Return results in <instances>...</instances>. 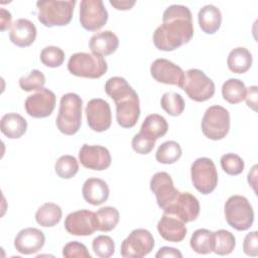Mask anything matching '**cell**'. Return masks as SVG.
Wrapping results in <instances>:
<instances>
[{"mask_svg": "<svg viewBox=\"0 0 258 258\" xmlns=\"http://www.w3.org/2000/svg\"><path fill=\"white\" fill-rule=\"evenodd\" d=\"M95 254L100 258H109L115 252V243L110 236L100 235L92 243Z\"/></svg>", "mask_w": 258, "mask_h": 258, "instance_id": "cell-39", "label": "cell"}, {"mask_svg": "<svg viewBox=\"0 0 258 258\" xmlns=\"http://www.w3.org/2000/svg\"><path fill=\"white\" fill-rule=\"evenodd\" d=\"M1 132L10 139L20 138L27 129V121L17 113H8L1 118Z\"/></svg>", "mask_w": 258, "mask_h": 258, "instance_id": "cell-25", "label": "cell"}, {"mask_svg": "<svg viewBox=\"0 0 258 258\" xmlns=\"http://www.w3.org/2000/svg\"><path fill=\"white\" fill-rule=\"evenodd\" d=\"M191 249L198 254H209L214 250V232L208 229L196 230L189 241Z\"/></svg>", "mask_w": 258, "mask_h": 258, "instance_id": "cell-29", "label": "cell"}, {"mask_svg": "<svg viewBox=\"0 0 258 258\" xmlns=\"http://www.w3.org/2000/svg\"><path fill=\"white\" fill-rule=\"evenodd\" d=\"M45 84L44 75L38 70H32L27 76L19 79V87L25 92L38 91L43 88Z\"/></svg>", "mask_w": 258, "mask_h": 258, "instance_id": "cell-38", "label": "cell"}, {"mask_svg": "<svg viewBox=\"0 0 258 258\" xmlns=\"http://www.w3.org/2000/svg\"><path fill=\"white\" fill-rule=\"evenodd\" d=\"M119 46L118 36L111 30L97 32L90 38L89 47L92 53L102 56L114 53Z\"/></svg>", "mask_w": 258, "mask_h": 258, "instance_id": "cell-23", "label": "cell"}, {"mask_svg": "<svg viewBox=\"0 0 258 258\" xmlns=\"http://www.w3.org/2000/svg\"><path fill=\"white\" fill-rule=\"evenodd\" d=\"M75 5L76 0L37 1L38 21L46 27L68 25L73 18Z\"/></svg>", "mask_w": 258, "mask_h": 258, "instance_id": "cell-4", "label": "cell"}, {"mask_svg": "<svg viewBox=\"0 0 258 258\" xmlns=\"http://www.w3.org/2000/svg\"><path fill=\"white\" fill-rule=\"evenodd\" d=\"M225 219L237 231L248 230L254 222V212L250 202L243 196H231L224 206Z\"/></svg>", "mask_w": 258, "mask_h": 258, "instance_id": "cell-6", "label": "cell"}, {"mask_svg": "<svg viewBox=\"0 0 258 258\" xmlns=\"http://www.w3.org/2000/svg\"><path fill=\"white\" fill-rule=\"evenodd\" d=\"M98 220V231L110 232L112 231L120 220V214L114 207H103L96 213Z\"/></svg>", "mask_w": 258, "mask_h": 258, "instance_id": "cell-33", "label": "cell"}, {"mask_svg": "<svg viewBox=\"0 0 258 258\" xmlns=\"http://www.w3.org/2000/svg\"><path fill=\"white\" fill-rule=\"evenodd\" d=\"M155 141L156 140L146 136L145 134H143L142 132L139 131L132 138L131 145L135 152H137L139 154H148L154 148Z\"/></svg>", "mask_w": 258, "mask_h": 258, "instance_id": "cell-40", "label": "cell"}, {"mask_svg": "<svg viewBox=\"0 0 258 258\" xmlns=\"http://www.w3.org/2000/svg\"><path fill=\"white\" fill-rule=\"evenodd\" d=\"M62 255L66 258H91L87 247L78 241H71L66 244Z\"/></svg>", "mask_w": 258, "mask_h": 258, "instance_id": "cell-41", "label": "cell"}, {"mask_svg": "<svg viewBox=\"0 0 258 258\" xmlns=\"http://www.w3.org/2000/svg\"><path fill=\"white\" fill-rule=\"evenodd\" d=\"M56 98L52 91L42 88L28 96L24 107L26 113L33 118H45L51 115L55 107Z\"/></svg>", "mask_w": 258, "mask_h": 258, "instance_id": "cell-15", "label": "cell"}, {"mask_svg": "<svg viewBox=\"0 0 258 258\" xmlns=\"http://www.w3.org/2000/svg\"><path fill=\"white\" fill-rule=\"evenodd\" d=\"M135 3V0H110V4L117 10H129Z\"/></svg>", "mask_w": 258, "mask_h": 258, "instance_id": "cell-46", "label": "cell"}, {"mask_svg": "<svg viewBox=\"0 0 258 258\" xmlns=\"http://www.w3.org/2000/svg\"><path fill=\"white\" fill-rule=\"evenodd\" d=\"M236 246L235 236L224 229L214 232V250L217 255H229Z\"/></svg>", "mask_w": 258, "mask_h": 258, "instance_id": "cell-32", "label": "cell"}, {"mask_svg": "<svg viewBox=\"0 0 258 258\" xmlns=\"http://www.w3.org/2000/svg\"><path fill=\"white\" fill-rule=\"evenodd\" d=\"M81 164L93 170H105L111 165L110 151L101 145L84 144L79 151Z\"/></svg>", "mask_w": 258, "mask_h": 258, "instance_id": "cell-17", "label": "cell"}, {"mask_svg": "<svg viewBox=\"0 0 258 258\" xmlns=\"http://www.w3.org/2000/svg\"><path fill=\"white\" fill-rule=\"evenodd\" d=\"M253 57L251 52L245 47H236L232 49L227 58L229 70L235 74H244L252 66Z\"/></svg>", "mask_w": 258, "mask_h": 258, "instance_id": "cell-26", "label": "cell"}, {"mask_svg": "<svg viewBox=\"0 0 258 258\" xmlns=\"http://www.w3.org/2000/svg\"><path fill=\"white\" fill-rule=\"evenodd\" d=\"M157 231L164 240L173 243L181 242L185 238L187 232L186 227L181 220L167 214H163L158 221Z\"/></svg>", "mask_w": 258, "mask_h": 258, "instance_id": "cell-20", "label": "cell"}, {"mask_svg": "<svg viewBox=\"0 0 258 258\" xmlns=\"http://www.w3.org/2000/svg\"><path fill=\"white\" fill-rule=\"evenodd\" d=\"M11 13L9 11H7L4 8L0 9V29L1 31H5L6 29H8L9 27H11L12 23H11Z\"/></svg>", "mask_w": 258, "mask_h": 258, "instance_id": "cell-45", "label": "cell"}, {"mask_svg": "<svg viewBox=\"0 0 258 258\" xmlns=\"http://www.w3.org/2000/svg\"><path fill=\"white\" fill-rule=\"evenodd\" d=\"M182 154L180 145L172 140L165 141L159 145L155 153V158L159 163L172 164L176 162Z\"/></svg>", "mask_w": 258, "mask_h": 258, "instance_id": "cell-31", "label": "cell"}, {"mask_svg": "<svg viewBox=\"0 0 258 258\" xmlns=\"http://www.w3.org/2000/svg\"><path fill=\"white\" fill-rule=\"evenodd\" d=\"M150 189L155 195L157 205L163 209L177 195L178 189L174 187L171 176L164 171L156 172L150 179Z\"/></svg>", "mask_w": 258, "mask_h": 258, "instance_id": "cell-18", "label": "cell"}, {"mask_svg": "<svg viewBox=\"0 0 258 258\" xmlns=\"http://www.w3.org/2000/svg\"><path fill=\"white\" fill-rule=\"evenodd\" d=\"M243 251L246 255L256 257L258 255V233L253 231L248 233L243 242Z\"/></svg>", "mask_w": 258, "mask_h": 258, "instance_id": "cell-42", "label": "cell"}, {"mask_svg": "<svg viewBox=\"0 0 258 258\" xmlns=\"http://www.w3.org/2000/svg\"><path fill=\"white\" fill-rule=\"evenodd\" d=\"M37 30L33 22L25 18H19L12 23L9 38L16 46L26 47L34 42Z\"/></svg>", "mask_w": 258, "mask_h": 258, "instance_id": "cell-21", "label": "cell"}, {"mask_svg": "<svg viewBox=\"0 0 258 258\" xmlns=\"http://www.w3.org/2000/svg\"><path fill=\"white\" fill-rule=\"evenodd\" d=\"M222 169L229 175H239L243 172L245 163L244 160L235 153H226L221 156Z\"/></svg>", "mask_w": 258, "mask_h": 258, "instance_id": "cell-37", "label": "cell"}, {"mask_svg": "<svg viewBox=\"0 0 258 258\" xmlns=\"http://www.w3.org/2000/svg\"><path fill=\"white\" fill-rule=\"evenodd\" d=\"M247 88L239 79H229L222 86V96L230 104H238L245 100Z\"/></svg>", "mask_w": 258, "mask_h": 258, "instance_id": "cell-30", "label": "cell"}, {"mask_svg": "<svg viewBox=\"0 0 258 258\" xmlns=\"http://www.w3.org/2000/svg\"><path fill=\"white\" fill-rule=\"evenodd\" d=\"M83 100L75 93H68L61 96L56 127L64 135L76 134L82 125Z\"/></svg>", "mask_w": 258, "mask_h": 258, "instance_id": "cell-3", "label": "cell"}, {"mask_svg": "<svg viewBox=\"0 0 258 258\" xmlns=\"http://www.w3.org/2000/svg\"><path fill=\"white\" fill-rule=\"evenodd\" d=\"M245 100L249 108H251L253 111L257 110V87L256 86H251L247 89Z\"/></svg>", "mask_w": 258, "mask_h": 258, "instance_id": "cell-43", "label": "cell"}, {"mask_svg": "<svg viewBox=\"0 0 258 258\" xmlns=\"http://www.w3.org/2000/svg\"><path fill=\"white\" fill-rule=\"evenodd\" d=\"M181 89L189 99L196 102H205L215 94L214 82L203 71L198 69L186 71Z\"/></svg>", "mask_w": 258, "mask_h": 258, "instance_id": "cell-8", "label": "cell"}, {"mask_svg": "<svg viewBox=\"0 0 258 258\" xmlns=\"http://www.w3.org/2000/svg\"><path fill=\"white\" fill-rule=\"evenodd\" d=\"M54 170L60 178L70 179L74 177L79 171L78 160L73 155H62L56 160L54 164Z\"/></svg>", "mask_w": 258, "mask_h": 258, "instance_id": "cell-34", "label": "cell"}, {"mask_svg": "<svg viewBox=\"0 0 258 258\" xmlns=\"http://www.w3.org/2000/svg\"><path fill=\"white\" fill-rule=\"evenodd\" d=\"M163 214L178 218L183 223L195 221L200 214L199 200L188 191H179L163 209Z\"/></svg>", "mask_w": 258, "mask_h": 258, "instance_id": "cell-11", "label": "cell"}, {"mask_svg": "<svg viewBox=\"0 0 258 258\" xmlns=\"http://www.w3.org/2000/svg\"><path fill=\"white\" fill-rule=\"evenodd\" d=\"M191 182L197 190L209 195L218 184V172L214 161L208 157L196 159L190 167Z\"/></svg>", "mask_w": 258, "mask_h": 258, "instance_id": "cell-9", "label": "cell"}, {"mask_svg": "<svg viewBox=\"0 0 258 258\" xmlns=\"http://www.w3.org/2000/svg\"><path fill=\"white\" fill-rule=\"evenodd\" d=\"M45 236L42 231L36 228H25L18 232L14 239V247L24 255L38 252L44 245Z\"/></svg>", "mask_w": 258, "mask_h": 258, "instance_id": "cell-19", "label": "cell"}, {"mask_svg": "<svg viewBox=\"0 0 258 258\" xmlns=\"http://www.w3.org/2000/svg\"><path fill=\"white\" fill-rule=\"evenodd\" d=\"M82 194L87 203L93 206H99L108 200L110 190L105 180L97 177H90L84 182Z\"/></svg>", "mask_w": 258, "mask_h": 258, "instance_id": "cell-22", "label": "cell"}, {"mask_svg": "<svg viewBox=\"0 0 258 258\" xmlns=\"http://www.w3.org/2000/svg\"><path fill=\"white\" fill-rule=\"evenodd\" d=\"M108 21V12L102 0H83L80 4L81 25L89 31H97Z\"/></svg>", "mask_w": 258, "mask_h": 258, "instance_id": "cell-12", "label": "cell"}, {"mask_svg": "<svg viewBox=\"0 0 258 258\" xmlns=\"http://www.w3.org/2000/svg\"><path fill=\"white\" fill-rule=\"evenodd\" d=\"M156 258H162V257H182V254L175 248L172 247H161L157 253L155 254Z\"/></svg>", "mask_w": 258, "mask_h": 258, "instance_id": "cell-44", "label": "cell"}, {"mask_svg": "<svg viewBox=\"0 0 258 258\" xmlns=\"http://www.w3.org/2000/svg\"><path fill=\"white\" fill-rule=\"evenodd\" d=\"M67 232L74 236H90L98 230V220L94 212L79 210L69 214L64 220Z\"/></svg>", "mask_w": 258, "mask_h": 258, "instance_id": "cell-14", "label": "cell"}, {"mask_svg": "<svg viewBox=\"0 0 258 258\" xmlns=\"http://www.w3.org/2000/svg\"><path fill=\"white\" fill-rule=\"evenodd\" d=\"M161 108L170 116H179L184 110V100L175 92H166L160 100Z\"/></svg>", "mask_w": 258, "mask_h": 258, "instance_id": "cell-35", "label": "cell"}, {"mask_svg": "<svg viewBox=\"0 0 258 258\" xmlns=\"http://www.w3.org/2000/svg\"><path fill=\"white\" fill-rule=\"evenodd\" d=\"M85 113L89 127L95 132H104L112 124V113L107 101L96 98L88 102Z\"/></svg>", "mask_w": 258, "mask_h": 258, "instance_id": "cell-13", "label": "cell"}, {"mask_svg": "<svg viewBox=\"0 0 258 258\" xmlns=\"http://www.w3.org/2000/svg\"><path fill=\"white\" fill-rule=\"evenodd\" d=\"M194 36L192 16L188 7L173 4L162 16V24L153 32V43L157 49L172 51L187 43Z\"/></svg>", "mask_w": 258, "mask_h": 258, "instance_id": "cell-1", "label": "cell"}, {"mask_svg": "<svg viewBox=\"0 0 258 258\" xmlns=\"http://www.w3.org/2000/svg\"><path fill=\"white\" fill-rule=\"evenodd\" d=\"M150 74L152 78L162 84L173 85L182 88L184 81V72L180 67L166 58L155 59L150 67Z\"/></svg>", "mask_w": 258, "mask_h": 258, "instance_id": "cell-16", "label": "cell"}, {"mask_svg": "<svg viewBox=\"0 0 258 258\" xmlns=\"http://www.w3.org/2000/svg\"><path fill=\"white\" fill-rule=\"evenodd\" d=\"M62 211L53 203H45L35 213V221L42 227H53L61 220Z\"/></svg>", "mask_w": 258, "mask_h": 258, "instance_id": "cell-28", "label": "cell"}, {"mask_svg": "<svg viewBox=\"0 0 258 258\" xmlns=\"http://www.w3.org/2000/svg\"><path fill=\"white\" fill-rule=\"evenodd\" d=\"M198 21L201 29L207 34H214L222 24V13L213 4L202 7L198 13Z\"/></svg>", "mask_w": 258, "mask_h": 258, "instance_id": "cell-24", "label": "cell"}, {"mask_svg": "<svg viewBox=\"0 0 258 258\" xmlns=\"http://www.w3.org/2000/svg\"><path fill=\"white\" fill-rule=\"evenodd\" d=\"M64 60V52L58 46L49 45L44 47L40 52V61L48 68H57Z\"/></svg>", "mask_w": 258, "mask_h": 258, "instance_id": "cell-36", "label": "cell"}, {"mask_svg": "<svg viewBox=\"0 0 258 258\" xmlns=\"http://www.w3.org/2000/svg\"><path fill=\"white\" fill-rule=\"evenodd\" d=\"M168 130V124L166 119L158 114L148 115L140 128V132L146 136L157 140L158 138L164 136Z\"/></svg>", "mask_w": 258, "mask_h": 258, "instance_id": "cell-27", "label": "cell"}, {"mask_svg": "<svg viewBox=\"0 0 258 258\" xmlns=\"http://www.w3.org/2000/svg\"><path fill=\"white\" fill-rule=\"evenodd\" d=\"M153 247L152 234L146 229H135L123 240L120 254L124 258H141L149 254Z\"/></svg>", "mask_w": 258, "mask_h": 258, "instance_id": "cell-10", "label": "cell"}, {"mask_svg": "<svg viewBox=\"0 0 258 258\" xmlns=\"http://www.w3.org/2000/svg\"><path fill=\"white\" fill-rule=\"evenodd\" d=\"M69 72L77 77L99 79L108 70V64L102 55L88 52H77L68 61Z\"/></svg>", "mask_w": 258, "mask_h": 258, "instance_id": "cell-5", "label": "cell"}, {"mask_svg": "<svg viewBox=\"0 0 258 258\" xmlns=\"http://www.w3.org/2000/svg\"><path fill=\"white\" fill-rule=\"evenodd\" d=\"M106 94L115 102L116 120L123 128H132L140 116L139 98L124 78L113 77L105 84Z\"/></svg>", "mask_w": 258, "mask_h": 258, "instance_id": "cell-2", "label": "cell"}, {"mask_svg": "<svg viewBox=\"0 0 258 258\" xmlns=\"http://www.w3.org/2000/svg\"><path fill=\"white\" fill-rule=\"evenodd\" d=\"M203 134L211 140H221L227 136L230 130V114L222 106L209 107L202 119Z\"/></svg>", "mask_w": 258, "mask_h": 258, "instance_id": "cell-7", "label": "cell"}]
</instances>
